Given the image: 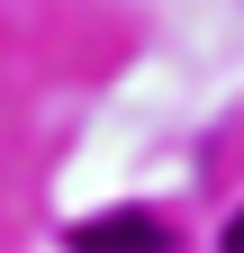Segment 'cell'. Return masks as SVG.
I'll use <instances>...</instances> for the list:
<instances>
[{
	"mask_svg": "<svg viewBox=\"0 0 244 253\" xmlns=\"http://www.w3.org/2000/svg\"><path fill=\"white\" fill-rule=\"evenodd\" d=\"M154 226H81V253H154Z\"/></svg>",
	"mask_w": 244,
	"mask_h": 253,
	"instance_id": "cell-1",
	"label": "cell"
},
{
	"mask_svg": "<svg viewBox=\"0 0 244 253\" xmlns=\"http://www.w3.org/2000/svg\"><path fill=\"white\" fill-rule=\"evenodd\" d=\"M226 253H244V217H235V235H226Z\"/></svg>",
	"mask_w": 244,
	"mask_h": 253,
	"instance_id": "cell-2",
	"label": "cell"
}]
</instances>
